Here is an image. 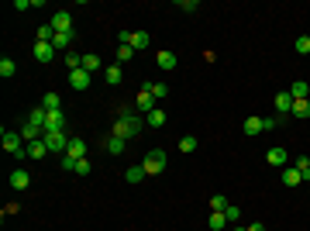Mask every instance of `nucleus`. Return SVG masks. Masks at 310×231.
I'll return each instance as SVG.
<instances>
[{
	"instance_id": "obj_1",
	"label": "nucleus",
	"mask_w": 310,
	"mask_h": 231,
	"mask_svg": "<svg viewBox=\"0 0 310 231\" xmlns=\"http://www.w3.org/2000/svg\"><path fill=\"white\" fill-rule=\"evenodd\" d=\"M142 128H145V117H135L128 107H124V111H121V117L114 121V135H117V138H124V142H128V138H135Z\"/></svg>"
},
{
	"instance_id": "obj_2",
	"label": "nucleus",
	"mask_w": 310,
	"mask_h": 231,
	"mask_svg": "<svg viewBox=\"0 0 310 231\" xmlns=\"http://www.w3.org/2000/svg\"><path fill=\"white\" fill-rule=\"evenodd\" d=\"M3 149H7V155H28V142L21 138V131H7L3 128Z\"/></svg>"
},
{
	"instance_id": "obj_3",
	"label": "nucleus",
	"mask_w": 310,
	"mask_h": 231,
	"mask_svg": "<svg viewBox=\"0 0 310 231\" xmlns=\"http://www.w3.org/2000/svg\"><path fill=\"white\" fill-rule=\"evenodd\" d=\"M142 169H145L149 176H158V173L165 169V152H162V149H152V152H145V159H142Z\"/></svg>"
},
{
	"instance_id": "obj_4",
	"label": "nucleus",
	"mask_w": 310,
	"mask_h": 231,
	"mask_svg": "<svg viewBox=\"0 0 310 231\" xmlns=\"http://www.w3.org/2000/svg\"><path fill=\"white\" fill-rule=\"evenodd\" d=\"M42 142L49 145V152H59V155L69 152V138H66L62 131H45V135H42Z\"/></svg>"
},
{
	"instance_id": "obj_5",
	"label": "nucleus",
	"mask_w": 310,
	"mask_h": 231,
	"mask_svg": "<svg viewBox=\"0 0 310 231\" xmlns=\"http://www.w3.org/2000/svg\"><path fill=\"white\" fill-rule=\"evenodd\" d=\"M135 104H138V111H155V97H152V83H142V90H138V97H135Z\"/></svg>"
},
{
	"instance_id": "obj_6",
	"label": "nucleus",
	"mask_w": 310,
	"mask_h": 231,
	"mask_svg": "<svg viewBox=\"0 0 310 231\" xmlns=\"http://www.w3.org/2000/svg\"><path fill=\"white\" fill-rule=\"evenodd\" d=\"M52 28H55V35L73 31V14H69V10H55V14H52Z\"/></svg>"
},
{
	"instance_id": "obj_7",
	"label": "nucleus",
	"mask_w": 310,
	"mask_h": 231,
	"mask_svg": "<svg viewBox=\"0 0 310 231\" xmlns=\"http://www.w3.org/2000/svg\"><path fill=\"white\" fill-rule=\"evenodd\" d=\"M35 59H38L42 66H49V62L55 59V49H52V42H35Z\"/></svg>"
},
{
	"instance_id": "obj_8",
	"label": "nucleus",
	"mask_w": 310,
	"mask_h": 231,
	"mask_svg": "<svg viewBox=\"0 0 310 231\" xmlns=\"http://www.w3.org/2000/svg\"><path fill=\"white\" fill-rule=\"evenodd\" d=\"M290 111H293V97H290V93H276V114L286 121V117H290Z\"/></svg>"
},
{
	"instance_id": "obj_9",
	"label": "nucleus",
	"mask_w": 310,
	"mask_h": 231,
	"mask_svg": "<svg viewBox=\"0 0 310 231\" xmlns=\"http://www.w3.org/2000/svg\"><path fill=\"white\" fill-rule=\"evenodd\" d=\"M90 76H93V73H86V69H73V73H69V86H73V90H86V86H90Z\"/></svg>"
},
{
	"instance_id": "obj_10",
	"label": "nucleus",
	"mask_w": 310,
	"mask_h": 231,
	"mask_svg": "<svg viewBox=\"0 0 310 231\" xmlns=\"http://www.w3.org/2000/svg\"><path fill=\"white\" fill-rule=\"evenodd\" d=\"M135 52H145L149 45H152V38H149V31H131V42H128Z\"/></svg>"
},
{
	"instance_id": "obj_11",
	"label": "nucleus",
	"mask_w": 310,
	"mask_h": 231,
	"mask_svg": "<svg viewBox=\"0 0 310 231\" xmlns=\"http://www.w3.org/2000/svg\"><path fill=\"white\" fill-rule=\"evenodd\" d=\"M62 124H66L62 107H59V111H49V117H45V131H62Z\"/></svg>"
},
{
	"instance_id": "obj_12",
	"label": "nucleus",
	"mask_w": 310,
	"mask_h": 231,
	"mask_svg": "<svg viewBox=\"0 0 310 231\" xmlns=\"http://www.w3.org/2000/svg\"><path fill=\"white\" fill-rule=\"evenodd\" d=\"M10 186H14V190H28V186H31V176H28L24 169H14V173H10Z\"/></svg>"
},
{
	"instance_id": "obj_13",
	"label": "nucleus",
	"mask_w": 310,
	"mask_h": 231,
	"mask_svg": "<svg viewBox=\"0 0 310 231\" xmlns=\"http://www.w3.org/2000/svg\"><path fill=\"white\" fill-rule=\"evenodd\" d=\"M286 159H290L286 149H269V152H265V162H269V166H283V169H286Z\"/></svg>"
},
{
	"instance_id": "obj_14",
	"label": "nucleus",
	"mask_w": 310,
	"mask_h": 231,
	"mask_svg": "<svg viewBox=\"0 0 310 231\" xmlns=\"http://www.w3.org/2000/svg\"><path fill=\"white\" fill-rule=\"evenodd\" d=\"M283 183H286V186H300V183H304L300 169H297V166H286V169H283Z\"/></svg>"
},
{
	"instance_id": "obj_15",
	"label": "nucleus",
	"mask_w": 310,
	"mask_h": 231,
	"mask_svg": "<svg viewBox=\"0 0 310 231\" xmlns=\"http://www.w3.org/2000/svg\"><path fill=\"white\" fill-rule=\"evenodd\" d=\"M145 124H149V128H162V124H165V111H162V107L149 111V114H145Z\"/></svg>"
},
{
	"instance_id": "obj_16",
	"label": "nucleus",
	"mask_w": 310,
	"mask_h": 231,
	"mask_svg": "<svg viewBox=\"0 0 310 231\" xmlns=\"http://www.w3.org/2000/svg\"><path fill=\"white\" fill-rule=\"evenodd\" d=\"M49 155V145L38 138V142H28V159H45Z\"/></svg>"
},
{
	"instance_id": "obj_17",
	"label": "nucleus",
	"mask_w": 310,
	"mask_h": 231,
	"mask_svg": "<svg viewBox=\"0 0 310 231\" xmlns=\"http://www.w3.org/2000/svg\"><path fill=\"white\" fill-rule=\"evenodd\" d=\"M69 45H73V31H66V35H55V38H52V49H55V52H69Z\"/></svg>"
},
{
	"instance_id": "obj_18",
	"label": "nucleus",
	"mask_w": 310,
	"mask_h": 231,
	"mask_svg": "<svg viewBox=\"0 0 310 231\" xmlns=\"http://www.w3.org/2000/svg\"><path fill=\"white\" fill-rule=\"evenodd\" d=\"M155 62H158V69H176V56H172L169 49H162V52L155 56Z\"/></svg>"
},
{
	"instance_id": "obj_19",
	"label": "nucleus",
	"mask_w": 310,
	"mask_h": 231,
	"mask_svg": "<svg viewBox=\"0 0 310 231\" xmlns=\"http://www.w3.org/2000/svg\"><path fill=\"white\" fill-rule=\"evenodd\" d=\"M66 155H73V159H86V142L83 138H69V152Z\"/></svg>"
},
{
	"instance_id": "obj_20",
	"label": "nucleus",
	"mask_w": 310,
	"mask_h": 231,
	"mask_svg": "<svg viewBox=\"0 0 310 231\" xmlns=\"http://www.w3.org/2000/svg\"><path fill=\"white\" fill-rule=\"evenodd\" d=\"M103 79H107V86H117V83L124 79V69H121V66H107V73H103Z\"/></svg>"
},
{
	"instance_id": "obj_21",
	"label": "nucleus",
	"mask_w": 310,
	"mask_h": 231,
	"mask_svg": "<svg viewBox=\"0 0 310 231\" xmlns=\"http://www.w3.org/2000/svg\"><path fill=\"white\" fill-rule=\"evenodd\" d=\"M290 117H310V97H307V100H293Z\"/></svg>"
},
{
	"instance_id": "obj_22",
	"label": "nucleus",
	"mask_w": 310,
	"mask_h": 231,
	"mask_svg": "<svg viewBox=\"0 0 310 231\" xmlns=\"http://www.w3.org/2000/svg\"><path fill=\"white\" fill-rule=\"evenodd\" d=\"M307 93H310V86L304 79H297V83L290 86V97H293V100H307Z\"/></svg>"
},
{
	"instance_id": "obj_23",
	"label": "nucleus",
	"mask_w": 310,
	"mask_h": 231,
	"mask_svg": "<svg viewBox=\"0 0 310 231\" xmlns=\"http://www.w3.org/2000/svg\"><path fill=\"white\" fill-rule=\"evenodd\" d=\"M262 131H265V128H262V117H248V121H245V135L255 138V135H262Z\"/></svg>"
},
{
	"instance_id": "obj_24",
	"label": "nucleus",
	"mask_w": 310,
	"mask_h": 231,
	"mask_svg": "<svg viewBox=\"0 0 310 231\" xmlns=\"http://www.w3.org/2000/svg\"><path fill=\"white\" fill-rule=\"evenodd\" d=\"M14 73H17V62L3 56V59H0V76H3V79H10V76H14Z\"/></svg>"
},
{
	"instance_id": "obj_25",
	"label": "nucleus",
	"mask_w": 310,
	"mask_h": 231,
	"mask_svg": "<svg viewBox=\"0 0 310 231\" xmlns=\"http://www.w3.org/2000/svg\"><path fill=\"white\" fill-rule=\"evenodd\" d=\"M124 145H128V142H124V138H117V135H110V138H107V152H110V155H121V152H124Z\"/></svg>"
},
{
	"instance_id": "obj_26",
	"label": "nucleus",
	"mask_w": 310,
	"mask_h": 231,
	"mask_svg": "<svg viewBox=\"0 0 310 231\" xmlns=\"http://www.w3.org/2000/svg\"><path fill=\"white\" fill-rule=\"evenodd\" d=\"M83 69H86V73L100 69V56H97V52H86V56H83Z\"/></svg>"
},
{
	"instance_id": "obj_27",
	"label": "nucleus",
	"mask_w": 310,
	"mask_h": 231,
	"mask_svg": "<svg viewBox=\"0 0 310 231\" xmlns=\"http://www.w3.org/2000/svg\"><path fill=\"white\" fill-rule=\"evenodd\" d=\"M42 107H45V111H59V107H62L59 93H45V97H42Z\"/></svg>"
},
{
	"instance_id": "obj_28",
	"label": "nucleus",
	"mask_w": 310,
	"mask_h": 231,
	"mask_svg": "<svg viewBox=\"0 0 310 231\" xmlns=\"http://www.w3.org/2000/svg\"><path fill=\"white\" fill-rule=\"evenodd\" d=\"M145 176H149V173H145V169H142V166H131V169H128V173H124V179H128V183H142V179H145Z\"/></svg>"
},
{
	"instance_id": "obj_29",
	"label": "nucleus",
	"mask_w": 310,
	"mask_h": 231,
	"mask_svg": "<svg viewBox=\"0 0 310 231\" xmlns=\"http://www.w3.org/2000/svg\"><path fill=\"white\" fill-rule=\"evenodd\" d=\"M210 228H214V231H224V228H228V218H224V211H214V214H210Z\"/></svg>"
},
{
	"instance_id": "obj_30",
	"label": "nucleus",
	"mask_w": 310,
	"mask_h": 231,
	"mask_svg": "<svg viewBox=\"0 0 310 231\" xmlns=\"http://www.w3.org/2000/svg\"><path fill=\"white\" fill-rule=\"evenodd\" d=\"M45 117H49V111H45V107L38 104V107L31 111V117H28V121H31V124H42V128H45Z\"/></svg>"
},
{
	"instance_id": "obj_31",
	"label": "nucleus",
	"mask_w": 310,
	"mask_h": 231,
	"mask_svg": "<svg viewBox=\"0 0 310 231\" xmlns=\"http://www.w3.org/2000/svg\"><path fill=\"white\" fill-rule=\"evenodd\" d=\"M214 211H228V197H224V193H214V197H210V214H214Z\"/></svg>"
},
{
	"instance_id": "obj_32",
	"label": "nucleus",
	"mask_w": 310,
	"mask_h": 231,
	"mask_svg": "<svg viewBox=\"0 0 310 231\" xmlns=\"http://www.w3.org/2000/svg\"><path fill=\"white\" fill-rule=\"evenodd\" d=\"M179 152H197V138H193V135H183V138H179Z\"/></svg>"
},
{
	"instance_id": "obj_33",
	"label": "nucleus",
	"mask_w": 310,
	"mask_h": 231,
	"mask_svg": "<svg viewBox=\"0 0 310 231\" xmlns=\"http://www.w3.org/2000/svg\"><path fill=\"white\" fill-rule=\"evenodd\" d=\"M52 38H55V28H52V24H42V28H38V38H35V42H52Z\"/></svg>"
},
{
	"instance_id": "obj_34",
	"label": "nucleus",
	"mask_w": 310,
	"mask_h": 231,
	"mask_svg": "<svg viewBox=\"0 0 310 231\" xmlns=\"http://www.w3.org/2000/svg\"><path fill=\"white\" fill-rule=\"evenodd\" d=\"M293 49H297V52H300V56H310V35H300V38H297V45H293Z\"/></svg>"
},
{
	"instance_id": "obj_35",
	"label": "nucleus",
	"mask_w": 310,
	"mask_h": 231,
	"mask_svg": "<svg viewBox=\"0 0 310 231\" xmlns=\"http://www.w3.org/2000/svg\"><path fill=\"white\" fill-rule=\"evenodd\" d=\"M297 169H300V176L310 183V159H307V155H300V159H297Z\"/></svg>"
},
{
	"instance_id": "obj_36",
	"label": "nucleus",
	"mask_w": 310,
	"mask_h": 231,
	"mask_svg": "<svg viewBox=\"0 0 310 231\" xmlns=\"http://www.w3.org/2000/svg\"><path fill=\"white\" fill-rule=\"evenodd\" d=\"M117 59H121V62L135 59V49H131V45H117Z\"/></svg>"
},
{
	"instance_id": "obj_37",
	"label": "nucleus",
	"mask_w": 310,
	"mask_h": 231,
	"mask_svg": "<svg viewBox=\"0 0 310 231\" xmlns=\"http://www.w3.org/2000/svg\"><path fill=\"white\" fill-rule=\"evenodd\" d=\"M152 97H155V100L169 97V86H165V83H152Z\"/></svg>"
},
{
	"instance_id": "obj_38",
	"label": "nucleus",
	"mask_w": 310,
	"mask_h": 231,
	"mask_svg": "<svg viewBox=\"0 0 310 231\" xmlns=\"http://www.w3.org/2000/svg\"><path fill=\"white\" fill-rule=\"evenodd\" d=\"M176 7H179V10H186V14H193V10H200V3H197V0H179Z\"/></svg>"
},
{
	"instance_id": "obj_39",
	"label": "nucleus",
	"mask_w": 310,
	"mask_h": 231,
	"mask_svg": "<svg viewBox=\"0 0 310 231\" xmlns=\"http://www.w3.org/2000/svg\"><path fill=\"white\" fill-rule=\"evenodd\" d=\"M224 218H228V225H234V221L241 218V211H238L234 204H228V211H224Z\"/></svg>"
},
{
	"instance_id": "obj_40",
	"label": "nucleus",
	"mask_w": 310,
	"mask_h": 231,
	"mask_svg": "<svg viewBox=\"0 0 310 231\" xmlns=\"http://www.w3.org/2000/svg\"><path fill=\"white\" fill-rule=\"evenodd\" d=\"M76 162L79 159H73V155H62V169H66V173H76Z\"/></svg>"
},
{
	"instance_id": "obj_41",
	"label": "nucleus",
	"mask_w": 310,
	"mask_h": 231,
	"mask_svg": "<svg viewBox=\"0 0 310 231\" xmlns=\"http://www.w3.org/2000/svg\"><path fill=\"white\" fill-rule=\"evenodd\" d=\"M76 173H79V176H86V173H90V162H86V159H79V162H76Z\"/></svg>"
},
{
	"instance_id": "obj_42",
	"label": "nucleus",
	"mask_w": 310,
	"mask_h": 231,
	"mask_svg": "<svg viewBox=\"0 0 310 231\" xmlns=\"http://www.w3.org/2000/svg\"><path fill=\"white\" fill-rule=\"evenodd\" d=\"M231 231H248V228H231Z\"/></svg>"
}]
</instances>
